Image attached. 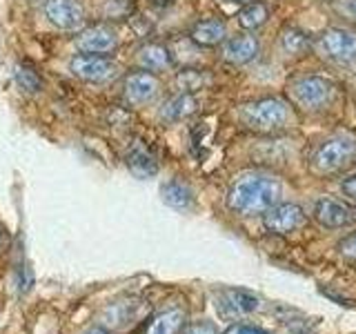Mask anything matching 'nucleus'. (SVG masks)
<instances>
[{"label":"nucleus","mask_w":356,"mask_h":334,"mask_svg":"<svg viewBox=\"0 0 356 334\" xmlns=\"http://www.w3.org/2000/svg\"><path fill=\"white\" fill-rule=\"evenodd\" d=\"M339 254L343 256L345 261H356V232H352L345 239H341Z\"/></svg>","instance_id":"nucleus-26"},{"label":"nucleus","mask_w":356,"mask_h":334,"mask_svg":"<svg viewBox=\"0 0 356 334\" xmlns=\"http://www.w3.org/2000/svg\"><path fill=\"white\" fill-rule=\"evenodd\" d=\"M0 248H3V232H0Z\"/></svg>","instance_id":"nucleus-32"},{"label":"nucleus","mask_w":356,"mask_h":334,"mask_svg":"<svg viewBox=\"0 0 356 334\" xmlns=\"http://www.w3.org/2000/svg\"><path fill=\"white\" fill-rule=\"evenodd\" d=\"M134 11V5L129 0H107L105 3V16L111 18H129V14Z\"/></svg>","instance_id":"nucleus-25"},{"label":"nucleus","mask_w":356,"mask_h":334,"mask_svg":"<svg viewBox=\"0 0 356 334\" xmlns=\"http://www.w3.org/2000/svg\"><path fill=\"white\" fill-rule=\"evenodd\" d=\"M305 209L296 203H276L272 209L263 214V228L265 232L276 234V237H285L305 225Z\"/></svg>","instance_id":"nucleus-8"},{"label":"nucleus","mask_w":356,"mask_h":334,"mask_svg":"<svg viewBox=\"0 0 356 334\" xmlns=\"http://www.w3.org/2000/svg\"><path fill=\"white\" fill-rule=\"evenodd\" d=\"M278 49H281L285 58L300 61V58H305V56H309L312 49H314V36H309V33L303 31L300 27L289 25L278 33Z\"/></svg>","instance_id":"nucleus-15"},{"label":"nucleus","mask_w":356,"mask_h":334,"mask_svg":"<svg viewBox=\"0 0 356 334\" xmlns=\"http://www.w3.org/2000/svg\"><path fill=\"white\" fill-rule=\"evenodd\" d=\"M125 100L131 107H145L154 103L161 94V81L152 72H134L125 78Z\"/></svg>","instance_id":"nucleus-11"},{"label":"nucleus","mask_w":356,"mask_h":334,"mask_svg":"<svg viewBox=\"0 0 356 334\" xmlns=\"http://www.w3.org/2000/svg\"><path fill=\"white\" fill-rule=\"evenodd\" d=\"M296 109L285 96L267 94L245 100L236 107V118L241 125L254 134H281L294 125Z\"/></svg>","instance_id":"nucleus-2"},{"label":"nucleus","mask_w":356,"mask_h":334,"mask_svg":"<svg viewBox=\"0 0 356 334\" xmlns=\"http://www.w3.org/2000/svg\"><path fill=\"white\" fill-rule=\"evenodd\" d=\"M76 47L83 54H96V56H109L118 49V36L109 27H89L78 33Z\"/></svg>","instance_id":"nucleus-13"},{"label":"nucleus","mask_w":356,"mask_h":334,"mask_svg":"<svg viewBox=\"0 0 356 334\" xmlns=\"http://www.w3.org/2000/svg\"><path fill=\"white\" fill-rule=\"evenodd\" d=\"M229 36L227 31V22L220 18H203L194 22V27L189 29V40H192L196 47L211 49V47H220L225 38Z\"/></svg>","instance_id":"nucleus-14"},{"label":"nucleus","mask_w":356,"mask_h":334,"mask_svg":"<svg viewBox=\"0 0 356 334\" xmlns=\"http://www.w3.org/2000/svg\"><path fill=\"white\" fill-rule=\"evenodd\" d=\"M339 85L321 74H296L285 85V98L292 103L296 114L318 116L337 103Z\"/></svg>","instance_id":"nucleus-3"},{"label":"nucleus","mask_w":356,"mask_h":334,"mask_svg":"<svg viewBox=\"0 0 356 334\" xmlns=\"http://www.w3.org/2000/svg\"><path fill=\"white\" fill-rule=\"evenodd\" d=\"M354 163H356V161H354Z\"/></svg>","instance_id":"nucleus-33"},{"label":"nucleus","mask_w":356,"mask_h":334,"mask_svg":"<svg viewBox=\"0 0 356 334\" xmlns=\"http://www.w3.org/2000/svg\"><path fill=\"white\" fill-rule=\"evenodd\" d=\"M214 305L218 310V315L227 321H238L243 317L252 315L261 308V296L250 292V289L241 287H225L218 289L214 296Z\"/></svg>","instance_id":"nucleus-6"},{"label":"nucleus","mask_w":356,"mask_h":334,"mask_svg":"<svg viewBox=\"0 0 356 334\" xmlns=\"http://www.w3.org/2000/svg\"><path fill=\"white\" fill-rule=\"evenodd\" d=\"M270 18H272L270 7H267L265 3H261V0H254V3L243 5L241 11L236 14V22H238L241 31H250V33L263 29L267 22H270Z\"/></svg>","instance_id":"nucleus-21"},{"label":"nucleus","mask_w":356,"mask_h":334,"mask_svg":"<svg viewBox=\"0 0 356 334\" xmlns=\"http://www.w3.org/2000/svg\"><path fill=\"white\" fill-rule=\"evenodd\" d=\"M283 183L267 174H245L236 178L225 196L227 207L238 216H261L281 203Z\"/></svg>","instance_id":"nucleus-1"},{"label":"nucleus","mask_w":356,"mask_h":334,"mask_svg":"<svg viewBox=\"0 0 356 334\" xmlns=\"http://www.w3.org/2000/svg\"><path fill=\"white\" fill-rule=\"evenodd\" d=\"M14 78H16V83L18 87L25 89L27 94H36L42 89V81H40V76L31 70V67L27 65H16V70H14Z\"/></svg>","instance_id":"nucleus-23"},{"label":"nucleus","mask_w":356,"mask_h":334,"mask_svg":"<svg viewBox=\"0 0 356 334\" xmlns=\"http://www.w3.org/2000/svg\"><path fill=\"white\" fill-rule=\"evenodd\" d=\"M185 328V312L183 310H165L156 315L149 323L147 334H178Z\"/></svg>","instance_id":"nucleus-22"},{"label":"nucleus","mask_w":356,"mask_h":334,"mask_svg":"<svg viewBox=\"0 0 356 334\" xmlns=\"http://www.w3.org/2000/svg\"><path fill=\"white\" fill-rule=\"evenodd\" d=\"M149 3L154 5V7H167L172 3V0H149Z\"/></svg>","instance_id":"nucleus-30"},{"label":"nucleus","mask_w":356,"mask_h":334,"mask_svg":"<svg viewBox=\"0 0 356 334\" xmlns=\"http://www.w3.org/2000/svg\"><path fill=\"white\" fill-rule=\"evenodd\" d=\"M222 334H272L263 328H256V326H245V323H234L232 328H227Z\"/></svg>","instance_id":"nucleus-28"},{"label":"nucleus","mask_w":356,"mask_h":334,"mask_svg":"<svg viewBox=\"0 0 356 334\" xmlns=\"http://www.w3.org/2000/svg\"><path fill=\"white\" fill-rule=\"evenodd\" d=\"M161 198L165 205H170L172 209H178V212H189L196 203L194 189L185 181H181V178H170L167 183H163Z\"/></svg>","instance_id":"nucleus-18"},{"label":"nucleus","mask_w":356,"mask_h":334,"mask_svg":"<svg viewBox=\"0 0 356 334\" xmlns=\"http://www.w3.org/2000/svg\"><path fill=\"white\" fill-rule=\"evenodd\" d=\"M138 310H140V301H136V299L116 301V303H111L105 310L103 321L109 328H127L138 319Z\"/></svg>","instance_id":"nucleus-20"},{"label":"nucleus","mask_w":356,"mask_h":334,"mask_svg":"<svg viewBox=\"0 0 356 334\" xmlns=\"http://www.w3.org/2000/svg\"><path fill=\"white\" fill-rule=\"evenodd\" d=\"M263 51V42L259 36H254L250 31H238L232 33L225 38V42L220 45V58L227 65L234 67H245L254 63Z\"/></svg>","instance_id":"nucleus-7"},{"label":"nucleus","mask_w":356,"mask_h":334,"mask_svg":"<svg viewBox=\"0 0 356 334\" xmlns=\"http://www.w3.org/2000/svg\"><path fill=\"white\" fill-rule=\"evenodd\" d=\"M312 214H314V221L318 225L325 230H343V228H350L356 221L354 207L343 203L339 198H332V196L318 198L314 203V212H312Z\"/></svg>","instance_id":"nucleus-9"},{"label":"nucleus","mask_w":356,"mask_h":334,"mask_svg":"<svg viewBox=\"0 0 356 334\" xmlns=\"http://www.w3.org/2000/svg\"><path fill=\"white\" fill-rule=\"evenodd\" d=\"M70 70L76 78H81L85 83H107L116 76V65L107 56H96V54L74 56Z\"/></svg>","instance_id":"nucleus-10"},{"label":"nucleus","mask_w":356,"mask_h":334,"mask_svg":"<svg viewBox=\"0 0 356 334\" xmlns=\"http://www.w3.org/2000/svg\"><path fill=\"white\" fill-rule=\"evenodd\" d=\"M44 16L56 29L74 31L85 25V9L78 0H47Z\"/></svg>","instance_id":"nucleus-12"},{"label":"nucleus","mask_w":356,"mask_h":334,"mask_svg":"<svg viewBox=\"0 0 356 334\" xmlns=\"http://www.w3.org/2000/svg\"><path fill=\"white\" fill-rule=\"evenodd\" d=\"M125 163L136 178H152L159 174V161H156V156L147 150V145L143 141H136L127 150Z\"/></svg>","instance_id":"nucleus-16"},{"label":"nucleus","mask_w":356,"mask_h":334,"mask_svg":"<svg viewBox=\"0 0 356 334\" xmlns=\"http://www.w3.org/2000/svg\"><path fill=\"white\" fill-rule=\"evenodd\" d=\"M341 192H343V196H348L352 203H356V174H350L348 178H343Z\"/></svg>","instance_id":"nucleus-29"},{"label":"nucleus","mask_w":356,"mask_h":334,"mask_svg":"<svg viewBox=\"0 0 356 334\" xmlns=\"http://www.w3.org/2000/svg\"><path fill=\"white\" fill-rule=\"evenodd\" d=\"M330 9L334 16L350 22V25H356V0H332Z\"/></svg>","instance_id":"nucleus-24"},{"label":"nucleus","mask_w":356,"mask_h":334,"mask_svg":"<svg viewBox=\"0 0 356 334\" xmlns=\"http://www.w3.org/2000/svg\"><path fill=\"white\" fill-rule=\"evenodd\" d=\"M318 58L339 70H354L356 67V31L350 27L332 25L321 29L314 36V49Z\"/></svg>","instance_id":"nucleus-5"},{"label":"nucleus","mask_w":356,"mask_h":334,"mask_svg":"<svg viewBox=\"0 0 356 334\" xmlns=\"http://www.w3.org/2000/svg\"><path fill=\"white\" fill-rule=\"evenodd\" d=\"M136 61L140 65V70L145 72H152V74H159V72H165L170 70L174 65V58H172V51L165 47L161 42H147L143 45L136 54Z\"/></svg>","instance_id":"nucleus-19"},{"label":"nucleus","mask_w":356,"mask_h":334,"mask_svg":"<svg viewBox=\"0 0 356 334\" xmlns=\"http://www.w3.org/2000/svg\"><path fill=\"white\" fill-rule=\"evenodd\" d=\"M356 161V134L334 132L321 138L309 154V172L314 176L327 178L343 172Z\"/></svg>","instance_id":"nucleus-4"},{"label":"nucleus","mask_w":356,"mask_h":334,"mask_svg":"<svg viewBox=\"0 0 356 334\" xmlns=\"http://www.w3.org/2000/svg\"><path fill=\"white\" fill-rule=\"evenodd\" d=\"M198 111V98L192 92H178L167 98L161 107V118L165 122H181Z\"/></svg>","instance_id":"nucleus-17"},{"label":"nucleus","mask_w":356,"mask_h":334,"mask_svg":"<svg viewBox=\"0 0 356 334\" xmlns=\"http://www.w3.org/2000/svg\"><path fill=\"white\" fill-rule=\"evenodd\" d=\"M85 334H109L105 328H92V330H89V332H85Z\"/></svg>","instance_id":"nucleus-31"},{"label":"nucleus","mask_w":356,"mask_h":334,"mask_svg":"<svg viewBox=\"0 0 356 334\" xmlns=\"http://www.w3.org/2000/svg\"><path fill=\"white\" fill-rule=\"evenodd\" d=\"M183 334H220L218 328L209 321H194L183 330Z\"/></svg>","instance_id":"nucleus-27"}]
</instances>
